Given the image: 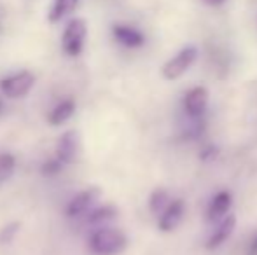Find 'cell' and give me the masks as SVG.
Instances as JSON below:
<instances>
[{
    "label": "cell",
    "mask_w": 257,
    "mask_h": 255,
    "mask_svg": "<svg viewBox=\"0 0 257 255\" xmlns=\"http://www.w3.org/2000/svg\"><path fill=\"white\" fill-rule=\"evenodd\" d=\"M18 229H20V224L18 222H13V224L6 225V227L2 229V232H0V243H4V245H7V243H11L14 239V236H16Z\"/></svg>",
    "instance_id": "cell-17"
},
{
    "label": "cell",
    "mask_w": 257,
    "mask_h": 255,
    "mask_svg": "<svg viewBox=\"0 0 257 255\" xmlns=\"http://www.w3.org/2000/svg\"><path fill=\"white\" fill-rule=\"evenodd\" d=\"M14 166H16L14 156H11V154H0V184H4L13 175Z\"/></svg>",
    "instance_id": "cell-16"
},
{
    "label": "cell",
    "mask_w": 257,
    "mask_h": 255,
    "mask_svg": "<svg viewBox=\"0 0 257 255\" xmlns=\"http://www.w3.org/2000/svg\"><path fill=\"white\" fill-rule=\"evenodd\" d=\"M184 215V201L182 199H173L166 206V210L159 215V229L161 231H172L179 225Z\"/></svg>",
    "instance_id": "cell-8"
},
{
    "label": "cell",
    "mask_w": 257,
    "mask_h": 255,
    "mask_svg": "<svg viewBox=\"0 0 257 255\" xmlns=\"http://www.w3.org/2000/svg\"><path fill=\"white\" fill-rule=\"evenodd\" d=\"M112 34H114L115 41L124 46V48L135 49V48L144 46V42H146V37H144L139 30H135V28H132V27H126V25H115V27L112 28Z\"/></svg>",
    "instance_id": "cell-10"
},
{
    "label": "cell",
    "mask_w": 257,
    "mask_h": 255,
    "mask_svg": "<svg viewBox=\"0 0 257 255\" xmlns=\"http://www.w3.org/2000/svg\"><path fill=\"white\" fill-rule=\"evenodd\" d=\"M75 112V103L74 100H65V102L58 103L56 107L49 112L48 116V123L51 126H61L63 123H67L72 117V114Z\"/></svg>",
    "instance_id": "cell-12"
},
{
    "label": "cell",
    "mask_w": 257,
    "mask_h": 255,
    "mask_svg": "<svg viewBox=\"0 0 257 255\" xmlns=\"http://www.w3.org/2000/svg\"><path fill=\"white\" fill-rule=\"evenodd\" d=\"M61 166H63V163H61L58 157L56 159H49V161H46L44 166H42V173L44 175H56V173H60Z\"/></svg>",
    "instance_id": "cell-18"
},
{
    "label": "cell",
    "mask_w": 257,
    "mask_h": 255,
    "mask_svg": "<svg viewBox=\"0 0 257 255\" xmlns=\"http://www.w3.org/2000/svg\"><path fill=\"white\" fill-rule=\"evenodd\" d=\"M168 204H170V201H168V194H166V191L158 189V191L153 192L151 201H149V206H151V211H153V213H163Z\"/></svg>",
    "instance_id": "cell-15"
},
{
    "label": "cell",
    "mask_w": 257,
    "mask_h": 255,
    "mask_svg": "<svg viewBox=\"0 0 257 255\" xmlns=\"http://www.w3.org/2000/svg\"><path fill=\"white\" fill-rule=\"evenodd\" d=\"M128 245L124 232L119 229H98L89 238V248L98 255H117Z\"/></svg>",
    "instance_id": "cell-1"
},
{
    "label": "cell",
    "mask_w": 257,
    "mask_h": 255,
    "mask_svg": "<svg viewBox=\"0 0 257 255\" xmlns=\"http://www.w3.org/2000/svg\"><path fill=\"white\" fill-rule=\"evenodd\" d=\"M86 35H88V27H86V21L81 18H75L70 20L63 32V37H61V46H63V51L68 56L75 58L82 53L86 42Z\"/></svg>",
    "instance_id": "cell-2"
},
{
    "label": "cell",
    "mask_w": 257,
    "mask_h": 255,
    "mask_svg": "<svg viewBox=\"0 0 257 255\" xmlns=\"http://www.w3.org/2000/svg\"><path fill=\"white\" fill-rule=\"evenodd\" d=\"M205 4H208V6H213V7H217V6H222L226 0H203Z\"/></svg>",
    "instance_id": "cell-20"
},
{
    "label": "cell",
    "mask_w": 257,
    "mask_h": 255,
    "mask_svg": "<svg viewBox=\"0 0 257 255\" xmlns=\"http://www.w3.org/2000/svg\"><path fill=\"white\" fill-rule=\"evenodd\" d=\"M35 84V75L32 72H18L14 75L2 79L0 89L7 98H23L25 95L30 93V89Z\"/></svg>",
    "instance_id": "cell-3"
},
{
    "label": "cell",
    "mask_w": 257,
    "mask_h": 255,
    "mask_svg": "<svg viewBox=\"0 0 257 255\" xmlns=\"http://www.w3.org/2000/svg\"><path fill=\"white\" fill-rule=\"evenodd\" d=\"M206 103H208V93L205 88H194L184 98V109L186 114L193 119H200L203 117L206 110Z\"/></svg>",
    "instance_id": "cell-6"
},
{
    "label": "cell",
    "mask_w": 257,
    "mask_h": 255,
    "mask_svg": "<svg viewBox=\"0 0 257 255\" xmlns=\"http://www.w3.org/2000/svg\"><path fill=\"white\" fill-rule=\"evenodd\" d=\"M234 225H236V217L234 215H227L226 218H222V222L219 224V227L213 231V234L208 238V243H206V248L213 250L217 246H220L234 231Z\"/></svg>",
    "instance_id": "cell-11"
},
{
    "label": "cell",
    "mask_w": 257,
    "mask_h": 255,
    "mask_svg": "<svg viewBox=\"0 0 257 255\" xmlns=\"http://www.w3.org/2000/svg\"><path fill=\"white\" fill-rule=\"evenodd\" d=\"M248 255H257V236L250 241V246H248Z\"/></svg>",
    "instance_id": "cell-19"
},
{
    "label": "cell",
    "mask_w": 257,
    "mask_h": 255,
    "mask_svg": "<svg viewBox=\"0 0 257 255\" xmlns=\"http://www.w3.org/2000/svg\"><path fill=\"white\" fill-rule=\"evenodd\" d=\"M196 56H198L196 48L182 49L179 55L173 56L172 60H168V62L165 63V67H163V70H161L163 77H165L166 81H175V79H179L180 75L194 63Z\"/></svg>",
    "instance_id": "cell-4"
},
{
    "label": "cell",
    "mask_w": 257,
    "mask_h": 255,
    "mask_svg": "<svg viewBox=\"0 0 257 255\" xmlns=\"http://www.w3.org/2000/svg\"><path fill=\"white\" fill-rule=\"evenodd\" d=\"M0 112H2V102H0Z\"/></svg>",
    "instance_id": "cell-21"
},
{
    "label": "cell",
    "mask_w": 257,
    "mask_h": 255,
    "mask_svg": "<svg viewBox=\"0 0 257 255\" xmlns=\"http://www.w3.org/2000/svg\"><path fill=\"white\" fill-rule=\"evenodd\" d=\"M231 203H233V196H231L229 191L217 192L208 204L206 218H208L210 222H215V220H219V218H222L224 215L227 213V210L231 208Z\"/></svg>",
    "instance_id": "cell-9"
},
{
    "label": "cell",
    "mask_w": 257,
    "mask_h": 255,
    "mask_svg": "<svg viewBox=\"0 0 257 255\" xmlns=\"http://www.w3.org/2000/svg\"><path fill=\"white\" fill-rule=\"evenodd\" d=\"M117 215V210H115L112 204H105V206H100L96 210H93L88 217L89 224H102V222H108Z\"/></svg>",
    "instance_id": "cell-14"
},
{
    "label": "cell",
    "mask_w": 257,
    "mask_h": 255,
    "mask_svg": "<svg viewBox=\"0 0 257 255\" xmlns=\"http://www.w3.org/2000/svg\"><path fill=\"white\" fill-rule=\"evenodd\" d=\"M100 189L98 187H89L86 189V191H82L81 194H77V196L74 197V199L68 203L67 206V215L68 217H81V215H84L86 211L89 210V208L95 204V201L100 197Z\"/></svg>",
    "instance_id": "cell-5"
},
{
    "label": "cell",
    "mask_w": 257,
    "mask_h": 255,
    "mask_svg": "<svg viewBox=\"0 0 257 255\" xmlns=\"http://www.w3.org/2000/svg\"><path fill=\"white\" fill-rule=\"evenodd\" d=\"M77 149H79V136L75 131H67L60 136L58 140V147H56V157L61 163H72L77 156Z\"/></svg>",
    "instance_id": "cell-7"
},
{
    "label": "cell",
    "mask_w": 257,
    "mask_h": 255,
    "mask_svg": "<svg viewBox=\"0 0 257 255\" xmlns=\"http://www.w3.org/2000/svg\"><path fill=\"white\" fill-rule=\"evenodd\" d=\"M77 4H79V0H54L48 14L49 23H58V21H61L65 16L74 13Z\"/></svg>",
    "instance_id": "cell-13"
}]
</instances>
